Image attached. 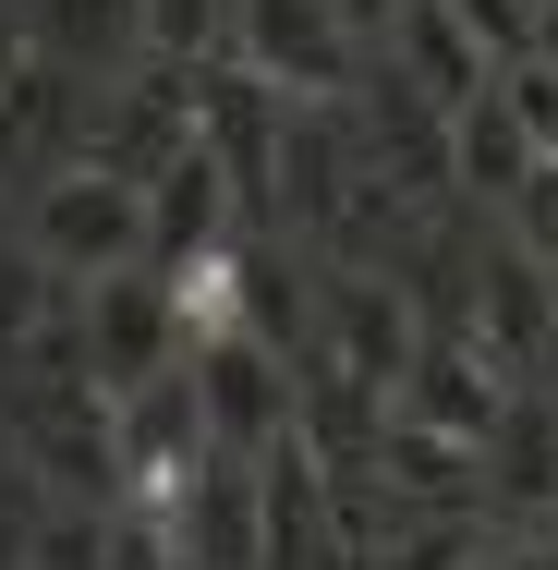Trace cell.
I'll return each mask as SVG.
<instances>
[{"label": "cell", "instance_id": "8992f818", "mask_svg": "<svg viewBox=\"0 0 558 570\" xmlns=\"http://www.w3.org/2000/svg\"><path fill=\"white\" fill-rule=\"evenodd\" d=\"M280 121H292V98H280V86H255L243 61H195V86H183V134L231 170V195H243V207H267Z\"/></svg>", "mask_w": 558, "mask_h": 570}, {"label": "cell", "instance_id": "ba28073f", "mask_svg": "<svg viewBox=\"0 0 558 570\" xmlns=\"http://www.w3.org/2000/svg\"><path fill=\"white\" fill-rule=\"evenodd\" d=\"M461 341L486 352V364H510L522 389L547 376V352H558V279L522 255V243H498L486 267H473V304H461Z\"/></svg>", "mask_w": 558, "mask_h": 570}, {"label": "cell", "instance_id": "7a4b0ae2", "mask_svg": "<svg viewBox=\"0 0 558 570\" xmlns=\"http://www.w3.org/2000/svg\"><path fill=\"white\" fill-rule=\"evenodd\" d=\"M413 352H425V304H413V279H389V267H340L329 292H316V341H304V364H329V376H352V389L401 401Z\"/></svg>", "mask_w": 558, "mask_h": 570}, {"label": "cell", "instance_id": "277c9868", "mask_svg": "<svg viewBox=\"0 0 558 570\" xmlns=\"http://www.w3.org/2000/svg\"><path fill=\"white\" fill-rule=\"evenodd\" d=\"M183 376H195V413H207V450L219 461H267L292 438V352L219 341V352H195Z\"/></svg>", "mask_w": 558, "mask_h": 570}, {"label": "cell", "instance_id": "7402d4cb", "mask_svg": "<svg viewBox=\"0 0 558 570\" xmlns=\"http://www.w3.org/2000/svg\"><path fill=\"white\" fill-rule=\"evenodd\" d=\"M340 12H352L364 37H389V12H401V0H340Z\"/></svg>", "mask_w": 558, "mask_h": 570}, {"label": "cell", "instance_id": "9c48e42d", "mask_svg": "<svg viewBox=\"0 0 558 570\" xmlns=\"http://www.w3.org/2000/svg\"><path fill=\"white\" fill-rule=\"evenodd\" d=\"M473 473H486V510L558 522V389H510V413H498V438L473 450Z\"/></svg>", "mask_w": 558, "mask_h": 570}, {"label": "cell", "instance_id": "d6986e66", "mask_svg": "<svg viewBox=\"0 0 558 570\" xmlns=\"http://www.w3.org/2000/svg\"><path fill=\"white\" fill-rule=\"evenodd\" d=\"M498 98L522 110V134H535V158H558V61H510V73H498Z\"/></svg>", "mask_w": 558, "mask_h": 570}, {"label": "cell", "instance_id": "30bf717a", "mask_svg": "<svg viewBox=\"0 0 558 570\" xmlns=\"http://www.w3.org/2000/svg\"><path fill=\"white\" fill-rule=\"evenodd\" d=\"M389 86H413L438 121H461L486 86H498V61H486V49L449 24L438 0H401V12H389Z\"/></svg>", "mask_w": 558, "mask_h": 570}, {"label": "cell", "instance_id": "cb8c5ba5", "mask_svg": "<svg viewBox=\"0 0 558 570\" xmlns=\"http://www.w3.org/2000/svg\"><path fill=\"white\" fill-rule=\"evenodd\" d=\"M547 534H558V522H547Z\"/></svg>", "mask_w": 558, "mask_h": 570}, {"label": "cell", "instance_id": "52a82bcc", "mask_svg": "<svg viewBox=\"0 0 558 570\" xmlns=\"http://www.w3.org/2000/svg\"><path fill=\"white\" fill-rule=\"evenodd\" d=\"M510 364H486V352L461 341V328H425V352H413V376H401V425H425V438H449V450H486L498 438V413H510Z\"/></svg>", "mask_w": 558, "mask_h": 570}, {"label": "cell", "instance_id": "ffe728a7", "mask_svg": "<svg viewBox=\"0 0 558 570\" xmlns=\"http://www.w3.org/2000/svg\"><path fill=\"white\" fill-rule=\"evenodd\" d=\"M25 570H110V522L49 510V534H37V559H25Z\"/></svg>", "mask_w": 558, "mask_h": 570}, {"label": "cell", "instance_id": "ac0fdd59", "mask_svg": "<svg viewBox=\"0 0 558 570\" xmlns=\"http://www.w3.org/2000/svg\"><path fill=\"white\" fill-rule=\"evenodd\" d=\"M438 12L486 49V61H498V73H510V61H535V0H438Z\"/></svg>", "mask_w": 558, "mask_h": 570}, {"label": "cell", "instance_id": "9a60e30c", "mask_svg": "<svg viewBox=\"0 0 558 570\" xmlns=\"http://www.w3.org/2000/svg\"><path fill=\"white\" fill-rule=\"evenodd\" d=\"M473 510H425V522H401L389 547H364V570H473Z\"/></svg>", "mask_w": 558, "mask_h": 570}, {"label": "cell", "instance_id": "e0dca14e", "mask_svg": "<svg viewBox=\"0 0 558 570\" xmlns=\"http://www.w3.org/2000/svg\"><path fill=\"white\" fill-rule=\"evenodd\" d=\"M37 534H49V485H37L25 450H0V570L37 559Z\"/></svg>", "mask_w": 558, "mask_h": 570}, {"label": "cell", "instance_id": "5bb4252c", "mask_svg": "<svg viewBox=\"0 0 558 570\" xmlns=\"http://www.w3.org/2000/svg\"><path fill=\"white\" fill-rule=\"evenodd\" d=\"M61 292H74V279H49L25 230H0V364H25V352H37V328H49V304H61Z\"/></svg>", "mask_w": 558, "mask_h": 570}, {"label": "cell", "instance_id": "2e32d148", "mask_svg": "<svg viewBox=\"0 0 558 570\" xmlns=\"http://www.w3.org/2000/svg\"><path fill=\"white\" fill-rule=\"evenodd\" d=\"M146 49H158V61H219L231 49V0H146Z\"/></svg>", "mask_w": 558, "mask_h": 570}, {"label": "cell", "instance_id": "3957f363", "mask_svg": "<svg viewBox=\"0 0 558 570\" xmlns=\"http://www.w3.org/2000/svg\"><path fill=\"white\" fill-rule=\"evenodd\" d=\"M231 61L280 86L292 110H329L352 86V12L340 0H231Z\"/></svg>", "mask_w": 558, "mask_h": 570}, {"label": "cell", "instance_id": "7c38bea8", "mask_svg": "<svg viewBox=\"0 0 558 570\" xmlns=\"http://www.w3.org/2000/svg\"><path fill=\"white\" fill-rule=\"evenodd\" d=\"M25 49L86 73V86H110V73L146 61V0H25Z\"/></svg>", "mask_w": 558, "mask_h": 570}, {"label": "cell", "instance_id": "44dd1931", "mask_svg": "<svg viewBox=\"0 0 558 570\" xmlns=\"http://www.w3.org/2000/svg\"><path fill=\"white\" fill-rule=\"evenodd\" d=\"M498 570H558V534H522V547H498Z\"/></svg>", "mask_w": 558, "mask_h": 570}, {"label": "cell", "instance_id": "4fadbf2b", "mask_svg": "<svg viewBox=\"0 0 558 570\" xmlns=\"http://www.w3.org/2000/svg\"><path fill=\"white\" fill-rule=\"evenodd\" d=\"M449 183H461V195H486V207H510V195L535 183V134H522V110H510L498 86L449 121Z\"/></svg>", "mask_w": 558, "mask_h": 570}, {"label": "cell", "instance_id": "5b68a950", "mask_svg": "<svg viewBox=\"0 0 558 570\" xmlns=\"http://www.w3.org/2000/svg\"><path fill=\"white\" fill-rule=\"evenodd\" d=\"M183 364V328H170V279L158 267H121V279H86V376L134 401Z\"/></svg>", "mask_w": 558, "mask_h": 570}, {"label": "cell", "instance_id": "6da1fadb", "mask_svg": "<svg viewBox=\"0 0 558 570\" xmlns=\"http://www.w3.org/2000/svg\"><path fill=\"white\" fill-rule=\"evenodd\" d=\"M25 243H37V267L49 279H121V267H146V183L134 170H98V158H61L37 195H25Z\"/></svg>", "mask_w": 558, "mask_h": 570}, {"label": "cell", "instance_id": "8fae6325", "mask_svg": "<svg viewBox=\"0 0 558 570\" xmlns=\"http://www.w3.org/2000/svg\"><path fill=\"white\" fill-rule=\"evenodd\" d=\"M170 279V328H183V364L219 341H255V243L219 230L207 255H183V267H158Z\"/></svg>", "mask_w": 558, "mask_h": 570}, {"label": "cell", "instance_id": "603a6c76", "mask_svg": "<svg viewBox=\"0 0 558 570\" xmlns=\"http://www.w3.org/2000/svg\"><path fill=\"white\" fill-rule=\"evenodd\" d=\"M473 570H498V547H486V559H473Z\"/></svg>", "mask_w": 558, "mask_h": 570}]
</instances>
